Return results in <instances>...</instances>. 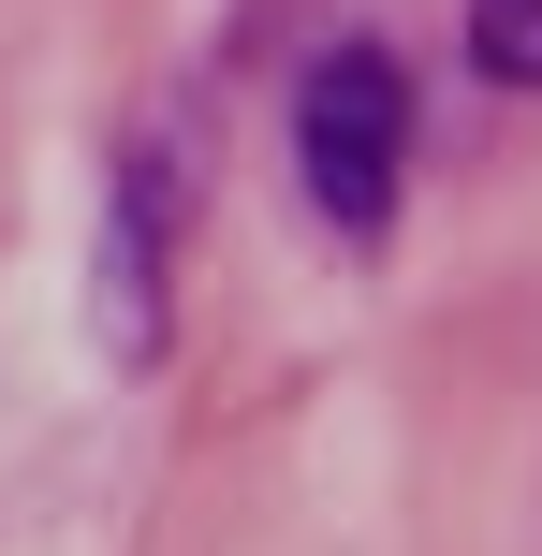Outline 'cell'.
Instances as JSON below:
<instances>
[{"mask_svg": "<svg viewBox=\"0 0 542 556\" xmlns=\"http://www.w3.org/2000/svg\"><path fill=\"white\" fill-rule=\"evenodd\" d=\"M293 162H308L338 235H381L396 220V176H411V74L381 45H338L308 74V103H293Z\"/></svg>", "mask_w": 542, "mask_h": 556, "instance_id": "cell-1", "label": "cell"}, {"mask_svg": "<svg viewBox=\"0 0 542 556\" xmlns=\"http://www.w3.org/2000/svg\"><path fill=\"white\" fill-rule=\"evenodd\" d=\"M469 59L499 88H542V0H469Z\"/></svg>", "mask_w": 542, "mask_h": 556, "instance_id": "cell-2", "label": "cell"}]
</instances>
